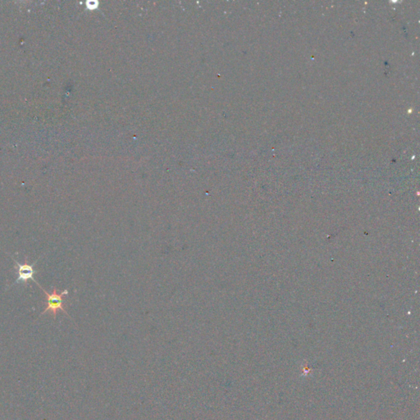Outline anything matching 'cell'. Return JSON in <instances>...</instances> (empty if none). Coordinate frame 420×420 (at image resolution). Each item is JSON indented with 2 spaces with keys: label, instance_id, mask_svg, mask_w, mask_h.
<instances>
[{
  "label": "cell",
  "instance_id": "obj_2",
  "mask_svg": "<svg viewBox=\"0 0 420 420\" xmlns=\"http://www.w3.org/2000/svg\"><path fill=\"white\" fill-rule=\"evenodd\" d=\"M13 261L15 262L17 266V273H18V277L14 284H21V283H25L27 282L29 280H31L33 282H35L34 279V274L36 271L34 270V265L36 264V262L33 264H28L27 259H25L24 264H20L18 263L16 259H13Z\"/></svg>",
  "mask_w": 420,
  "mask_h": 420
},
{
  "label": "cell",
  "instance_id": "obj_1",
  "mask_svg": "<svg viewBox=\"0 0 420 420\" xmlns=\"http://www.w3.org/2000/svg\"><path fill=\"white\" fill-rule=\"evenodd\" d=\"M35 283L43 291L44 293H45L46 297H47V304H46L47 306H46V310H44V312L41 313V315L46 314L48 311H51L53 318H56L58 310H62L64 314L68 315V313H67V311L63 308V296L68 294V290H65L63 292L58 293V291L56 289V287H53V292L51 294H49V293L46 292V290H44L43 287H41V285L39 284L37 282H35Z\"/></svg>",
  "mask_w": 420,
  "mask_h": 420
}]
</instances>
